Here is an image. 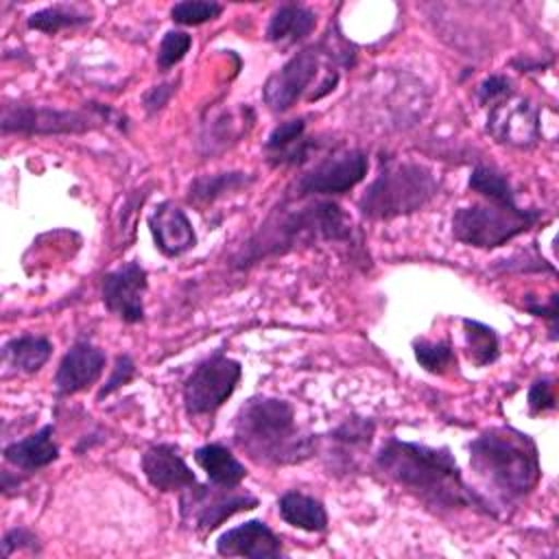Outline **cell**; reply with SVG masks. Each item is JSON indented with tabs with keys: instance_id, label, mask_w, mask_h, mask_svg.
Returning <instances> with one entry per match:
<instances>
[{
	"instance_id": "obj_22",
	"label": "cell",
	"mask_w": 559,
	"mask_h": 559,
	"mask_svg": "<svg viewBox=\"0 0 559 559\" xmlns=\"http://www.w3.org/2000/svg\"><path fill=\"white\" fill-rule=\"evenodd\" d=\"M304 131H306L304 118L277 124L264 144L266 153L271 155V162L277 166L304 162L310 148V142L304 138Z\"/></svg>"
},
{
	"instance_id": "obj_3",
	"label": "cell",
	"mask_w": 559,
	"mask_h": 559,
	"mask_svg": "<svg viewBox=\"0 0 559 559\" xmlns=\"http://www.w3.org/2000/svg\"><path fill=\"white\" fill-rule=\"evenodd\" d=\"M469 465L504 500L531 493L542 474L533 439L507 426L489 428L469 443Z\"/></svg>"
},
{
	"instance_id": "obj_8",
	"label": "cell",
	"mask_w": 559,
	"mask_h": 559,
	"mask_svg": "<svg viewBox=\"0 0 559 559\" xmlns=\"http://www.w3.org/2000/svg\"><path fill=\"white\" fill-rule=\"evenodd\" d=\"M242 367L238 360L216 352L201 360L183 382V406L190 417L212 415L238 386Z\"/></svg>"
},
{
	"instance_id": "obj_6",
	"label": "cell",
	"mask_w": 559,
	"mask_h": 559,
	"mask_svg": "<svg viewBox=\"0 0 559 559\" xmlns=\"http://www.w3.org/2000/svg\"><path fill=\"white\" fill-rule=\"evenodd\" d=\"M262 240L251 242L262 245V253L271 251H284L295 242L321 238V240H349L352 227L343 210L332 201H317L314 205L301 207L297 212H290L282 221H277V227H269L260 231Z\"/></svg>"
},
{
	"instance_id": "obj_14",
	"label": "cell",
	"mask_w": 559,
	"mask_h": 559,
	"mask_svg": "<svg viewBox=\"0 0 559 559\" xmlns=\"http://www.w3.org/2000/svg\"><path fill=\"white\" fill-rule=\"evenodd\" d=\"M142 472L159 491H183L197 485L194 472L188 467L179 448L173 443H155L142 454Z\"/></svg>"
},
{
	"instance_id": "obj_30",
	"label": "cell",
	"mask_w": 559,
	"mask_h": 559,
	"mask_svg": "<svg viewBox=\"0 0 559 559\" xmlns=\"http://www.w3.org/2000/svg\"><path fill=\"white\" fill-rule=\"evenodd\" d=\"M190 46H192V37L188 33H183V31H168L162 37V44L157 48V66H159V70H168L175 63H179L186 57Z\"/></svg>"
},
{
	"instance_id": "obj_7",
	"label": "cell",
	"mask_w": 559,
	"mask_h": 559,
	"mask_svg": "<svg viewBox=\"0 0 559 559\" xmlns=\"http://www.w3.org/2000/svg\"><path fill=\"white\" fill-rule=\"evenodd\" d=\"M258 507V498L238 491V487H216V485H192L179 496L181 520L194 533H210L218 528L227 518Z\"/></svg>"
},
{
	"instance_id": "obj_2",
	"label": "cell",
	"mask_w": 559,
	"mask_h": 559,
	"mask_svg": "<svg viewBox=\"0 0 559 559\" xmlns=\"http://www.w3.org/2000/svg\"><path fill=\"white\" fill-rule=\"evenodd\" d=\"M236 445L260 465H293L314 452V439L295 421V408L277 397L247 400L234 419Z\"/></svg>"
},
{
	"instance_id": "obj_20",
	"label": "cell",
	"mask_w": 559,
	"mask_h": 559,
	"mask_svg": "<svg viewBox=\"0 0 559 559\" xmlns=\"http://www.w3.org/2000/svg\"><path fill=\"white\" fill-rule=\"evenodd\" d=\"M277 509L282 520L295 528L308 533H321L328 528V511L323 502L301 491H286L280 498Z\"/></svg>"
},
{
	"instance_id": "obj_11",
	"label": "cell",
	"mask_w": 559,
	"mask_h": 559,
	"mask_svg": "<svg viewBox=\"0 0 559 559\" xmlns=\"http://www.w3.org/2000/svg\"><path fill=\"white\" fill-rule=\"evenodd\" d=\"M319 50L306 48L293 55L280 70H275L262 90L264 103L271 111L282 114L290 109L312 85L319 74Z\"/></svg>"
},
{
	"instance_id": "obj_27",
	"label": "cell",
	"mask_w": 559,
	"mask_h": 559,
	"mask_svg": "<svg viewBox=\"0 0 559 559\" xmlns=\"http://www.w3.org/2000/svg\"><path fill=\"white\" fill-rule=\"evenodd\" d=\"M469 188L491 203L515 205V194L509 179L491 166H476L469 175Z\"/></svg>"
},
{
	"instance_id": "obj_16",
	"label": "cell",
	"mask_w": 559,
	"mask_h": 559,
	"mask_svg": "<svg viewBox=\"0 0 559 559\" xmlns=\"http://www.w3.org/2000/svg\"><path fill=\"white\" fill-rule=\"evenodd\" d=\"M105 369V354L87 341H79L70 347V352L61 358L55 386L61 395L79 393L92 386Z\"/></svg>"
},
{
	"instance_id": "obj_31",
	"label": "cell",
	"mask_w": 559,
	"mask_h": 559,
	"mask_svg": "<svg viewBox=\"0 0 559 559\" xmlns=\"http://www.w3.org/2000/svg\"><path fill=\"white\" fill-rule=\"evenodd\" d=\"M373 430H376V426H373L371 419L352 417L345 424H341L332 432V437L341 443H347V445H369L371 437H373Z\"/></svg>"
},
{
	"instance_id": "obj_19",
	"label": "cell",
	"mask_w": 559,
	"mask_h": 559,
	"mask_svg": "<svg viewBox=\"0 0 559 559\" xmlns=\"http://www.w3.org/2000/svg\"><path fill=\"white\" fill-rule=\"evenodd\" d=\"M194 461L216 487H238L247 476L245 465L223 443H205L197 448Z\"/></svg>"
},
{
	"instance_id": "obj_18",
	"label": "cell",
	"mask_w": 559,
	"mask_h": 559,
	"mask_svg": "<svg viewBox=\"0 0 559 559\" xmlns=\"http://www.w3.org/2000/svg\"><path fill=\"white\" fill-rule=\"evenodd\" d=\"M55 428L48 424L44 428H39L37 432H33L26 439L13 441L11 445L4 448V459L26 472H35L41 469L46 465H50L52 461H57L59 456V448L52 441Z\"/></svg>"
},
{
	"instance_id": "obj_23",
	"label": "cell",
	"mask_w": 559,
	"mask_h": 559,
	"mask_svg": "<svg viewBox=\"0 0 559 559\" xmlns=\"http://www.w3.org/2000/svg\"><path fill=\"white\" fill-rule=\"evenodd\" d=\"M50 354H52V343L46 336H35V334L15 336L2 349L4 362L22 373L39 371L50 358Z\"/></svg>"
},
{
	"instance_id": "obj_21",
	"label": "cell",
	"mask_w": 559,
	"mask_h": 559,
	"mask_svg": "<svg viewBox=\"0 0 559 559\" xmlns=\"http://www.w3.org/2000/svg\"><path fill=\"white\" fill-rule=\"evenodd\" d=\"M314 24L317 15L312 9L301 4H284L273 13L266 26V39L280 46H288L310 35Z\"/></svg>"
},
{
	"instance_id": "obj_17",
	"label": "cell",
	"mask_w": 559,
	"mask_h": 559,
	"mask_svg": "<svg viewBox=\"0 0 559 559\" xmlns=\"http://www.w3.org/2000/svg\"><path fill=\"white\" fill-rule=\"evenodd\" d=\"M148 229L155 247L168 258H177L197 245V236L188 216L173 201L159 203L148 214Z\"/></svg>"
},
{
	"instance_id": "obj_34",
	"label": "cell",
	"mask_w": 559,
	"mask_h": 559,
	"mask_svg": "<svg viewBox=\"0 0 559 559\" xmlns=\"http://www.w3.org/2000/svg\"><path fill=\"white\" fill-rule=\"evenodd\" d=\"M509 94H513V90H511L509 79L502 76V74H491V76H487L483 83H478V90H476L478 100H480L483 105H487V107H491L493 103L502 100V98L509 96Z\"/></svg>"
},
{
	"instance_id": "obj_10",
	"label": "cell",
	"mask_w": 559,
	"mask_h": 559,
	"mask_svg": "<svg viewBox=\"0 0 559 559\" xmlns=\"http://www.w3.org/2000/svg\"><path fill=\"white\" fill-rule=\"evenodd\" d=\"M100 124L98 116L85 111H61L50 107L33 105H7L2 111V131L4 133H31V135H50V133H83Z\"/></svg>"
},
{
	"instance_id": "obj_15",
	"label": "cell",
	"mask_w": 559,
	"mask_h": 559,
	"mask_svg": "<svg viewBox=\"0 0 559 559\" xmlns=\"http://www.w3.org/2000/svg\"><path fill=\"white\" fill-rule=\"evenodd\" d=\"M216 552L223 557H251V559L284 555L280 537L262 520H249L240 526L225 531L216 542Z\"/></svg>"
},
{
	"instance_id": "obj_29",
	"label": "cell",
	"mask_w": 559,
	"mask_h": 559,
	"mask_svg": "<svg viewBox=\"0 0 559 559\" xmlns=\"http://www.w3.org/2000/svg\"><path fill=\"white\" fill-rule=\"evenodd\" d=\"M221 13H223V7L218 2H207V0H186V2H177L170 9V17L183 26H197V24L216 20Z\"/></svg>"
},
{
	"instance_id": "obj_36",
	"label": "cell",
	"mask_w": 559,
	"mask_h": 559,
	"mask_svg": "<svg viewBox=\"0 0 559 559\" xmlns=\"http://www.w3.org/2000/svg\"><path fill=\"white\" fill-rule=\"evenodd\" d=\"M170 94H173V83H162V85H155L151 92H146V96H144V107H146V111H157V109H162L166 103H168V98H170Z\"/></svg>"
},
{
	"instance_id": "obj_24",
	"label": "cell",
	"mask_w": 559,
	"mask_h": 559,
	"mask_svg": "<svg viewBox=\"0 0 559 559\" xmlns=\"http://www.w3.org/2000/svg\"><path fill=\"white\" fill-rule=\"evenodd\" d=\"M249 177L245 173H218V175H205L190 183L188 201L194 205H205L223 197L225 192H234L242 186H247Z\"/></svg>"
},
{
	"instance_id": "obj_5",
	"label": "cell",
	"mask_w": 559,
	"mask_h": 559,
	"mask_svg": "<svg viewBox=\"0 0 559 559\" xmlns=\"http://www.w3.org/2000/svg\"><path fill=\"white\" fill-rule=\"evenodd\" d=\"M542 212L531 207L524 210L515 205H500V203H474L467 207H459L452 216V236L478 249H493L507 245L515 236L528 231Z\"/></svg>"
},
{
	"instance_id": "obj_26",
	"label": "cell",
	"mask_w": 559,
	"mask_h": 559,
	"mask_svg": "<svg viewBox=\"0 0 559 559\" xmlns=\"http://www.w3.org/2000/svg\"><path fill=\"white\" fill-rule=\"evenodd\" d=\"M90 20L92 17L74 4H55V7H46L41 11H35L28 17V28H35L41 33H59L70 26L87 24Z\"/></svg>"
},
{
	"instance_id": "obj_12",
	"label": "cell",
	"mask_w": 559,
	"mask_h": 559,
	"mask_svg": "<svg viewBox=\"0 0 559 559\" xmlns=\"http://www.w3.org/2000/svg\"><path fill=\"white\" fill-rule=\"evenodd\" d=\"M487 131L502 144L533 146L539 138V111L526 98L509 94L491 105Z\"/></svg>"
},
{
	"instance_id": "obj_32",
	"label": "cell",
	"mask_w": 559,
	"mask_h": 559,
	"mask_svg": "<svg viewBox=\"0 0 559 559\" xmlns=\"http://www.w3.org/2000/svg\"><path fill=\"white\" fill-rule=\"evenodd\" d=\"M133 376H135V362H133V358L127 356V354H120V356L116 358V365H114V371H111L109 380H107V382L100 386V391H98V400L111 395L116 389H120L122 384H127Z\"/></svg>"
},
{
	"instance_id": "obj_4",
	"label": "cell",
	"mask_w": 559,
	"mask_h": 559,
	"mask_svg": "<svg viewBox=\"0 0 559 559\" xmlns=\"http://www.w3.org/2000/svg\"><path fill=\"white\" fill-rule=\"evenodd\" d=\"M437 177L417 162H391L369 183L358 201L362 216L389 221L421 210L437 194Z\"/></svg>"
},
{
	"instance_id": "obj_9",
	"label": "cell",
	"mask_w": 559,
	"mask_h": 559,
	"mask_svg": "<svg viewBox=\"0 0 559 559\" xmlns=\"http://www.w3.org/2000/svg\"><path fill=\"white\" fill-rule=\"evenodd\" d=\"M367 168L369 159L360 148L334 153L299 177L297 194H343L365 179Z\"/></svg>"
},
{
	"instance_id": "obj_28",
	"label": "cell",
	"mask_w": 559,
	"mask_h": 559,
	"mask_svg": "<svg viewBox=\"0 0 559 559\" xmlns=\"http://www.w3.org/2000/svg\"><path fill=\"white\" fill-rule=\"evenodd\" d=\"M415 358L417 362L430 371V373H445L448 369L456 367V356L454 349L445 343H430V341H415Z\"/></svg>"
},
{
	"instance_id": "obj_35",
	"label": "cell",
	"mask_w": 559,
	"mask_h": 559,
	"mask_svg": "<svg viewBox=\"0 0 559 559\" xmlns=\"http://www.w3.org/2000/svg\"><path fill=\"white\" fill-rule=\"evenodd\" d=\"M20 548L35 550L37 548V537L26 528H11L2 539V557L7 559V557H11L13 550H20Z\"/></svg>"
},
{
	"instance_id": "obj_25",
	"label": "cell",
	"mask_w": 559,
	"mask_h": 559,
	"mask_svg": "<svg viewBox=\"0 0 559 559\" xmlns=\"http://www.w3.org/2000/svg\"><path fill=\"white\" fill-rule=\"evenodd\" d=\"M463 330H465V338H467V352H469V358L474 365L487 367L498 360L500 343H498V334L493 328H489L480 321H474V319H463Z\"/></svg>"
},
{
	"instance_id": "obj_33",
	"label": "cell",
	"mask_w": 559,
	"mask_h": 559,
	"mask_svg": "<svg viewBox=\"0 0 559 559\" xmlns=\"http://www.w3.org/2000/svg\"><path fill=\"white\" fill-rule=\"evenodd\" d=\"M557 406L555 402V384L548 378H542L531 384L528 389V408L533 415H539L544 411H552Z\"/></svg>"
},
{
	"instance_id": "obj_1",
	"label": "cell",
	"mask_w": 559,
	"mask_h": 559,
	"mask_svg": "<svg viewBox=\"0 0 559 559\" xmlns=\"http://www.w3.org/2000/svg\"><path fill=\"white\" fill-rule=\"evenodd\" d=\"M376 465L397 485L432 509L476 507L489 513L487 502L463 480L448 448H430L391 437L378 452Z\"/></svg>"
},
{
	"instance_id": "obj_13",
	"label": "cell",
	"mask_w": 559,
	"mask_h": 559,
	"mask_svg": "<svg viewBox=\"0 0 559 559\" xmlns=\"http://www.w3.org/2000/svg\"><path fill=\"white\" fill-rule=\"evenodd\" d=\"M146 286V271L138 262H124L103 277V304L124 323H138L144 319Z\"/></svg>"
}]
</instances>
